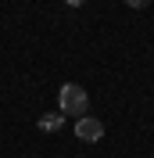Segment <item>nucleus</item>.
Segmentation results:
<instances>
[{
    "instance_id": "obj_2",
    "label": "nucleus",
    "mask_w": 154,
    "mask_h": 158,
    "mask_svg": "<svg viewBox=\"0 0 154 158\" xmlns=\"http://www.w3.org/2000/svg\"><path fill=\"white\" fill-rule=\"evenodd\" d=\"M75 137L93 144V140H100V137H104V122H100V118H93V115H83V118L75 122Z\"/></svg>"
},
{
    "instance_id": "obj_3",
    "label": "nucleus",
    "mask_w": 154,
    "mask_h": 158,
    "mask_svg": "<svg viewBox=\"0 0 154 158\" xmlns=\"http://www.w3.org/2000/svg\"><path fill=\"white\" fill-rule=\"evenodd\" d=\"M61 126H65V115H61V111H50V115H39V129H43V133H58Z\"/></svg>"
},
{
    "instance_id": "obj_5",
    "label": "nucleus",
    "mask_w": 154,
    "mask_h": 158,
    "mask_svg": "<svg viewBox=\"0 0 154 158\" xmlns=\"http://www.w3.org/2000/svg\"><path fill=\"white\" fill-rule=\"evenodd\" d=\"M65 4H72V7H83V4H86V0H65Z\"/></svg>"
},
{
    "instance_id": "obj_1",
    "label": "nucleus",
    "mask_w": 154,
    "mask_h": 158,
    "mask_svg": "<svg viewBox=\"0 0 154 158\" xmlns=\"http://www.w3.org/2000/svg\"><path fill=\"white\" fill-rule=\"evenodd\" d=\"M58 104H61V115H72V118H83L90 111V97H86V90L79 86V83H65V86L58 90Z\"/></svg>"
},
{
    "instance_id": "obj_4",
    "label": "nucleus",
    "mask_w": 154,
    "mask_h": 158,
    "mask_svg": "<svg viewBox=\"0 0 154 158\" xmlns=\"http://www.w3.org/2000/svg\"><path fill=\"white\" fill-rule=\"evenodd\" d=\"M151 0H125V7H133V11H144Z\"/></svg>"
}]
</instances>
